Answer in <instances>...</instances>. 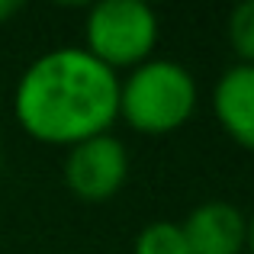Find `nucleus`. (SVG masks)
Wrapping results in <instances>:
<instances>
[{
    "label": "nucleus",
    "instance_id": "f257e3e1",
    "mask_svg": "<svg viewBox=\"0 0 254 254\" xmlns=\"http://www.w3.org/2000/svg\"><path fill=\"white\" fill-rule=\"evenodd\" d=\"M13 116L29 138L68 148L113 129L119 119V74L84 45H55L19 74Z\"/></svg>",
    "mask_w": 254,
    "mask_h": 254
},
{
    "label": "nucleus",
    "instance_id": "f03ea898",
    "mask_svg": "<svg viewBox=\"0 0 254 254\" xmlns=\"http://www.w3.org/2000/svg\"><path fill=\"white\" fill-rule=\"evenodd\" d=\"M199 103L196 77L174 58H148L119 77V119L142 135H171Z\"/></svg>",
    "mask_w": 254,
    "mask_h": 254
},
{
    "label": "nucleus",
    "instance_id": "7ed1b4c3",
    "mask_svg": "<svg viewBox=\"0 0 254 254\" xmlns=\"http://www.w3.org/2000/svg\"><path fill=\"white\" fill-rule=\"evenodd\" d=\"M161 19L142 0H100L84 16V49L110 71H132L155 58Z\"/></svg>",
    "mask_w": 254,
    "mask_h": 254
},
{
    "label": "nucleus",
    "instance_id": "20e7f679",
    "mask_svg": "<svg viewBox=\"0 0 254 254\" xmlns=\"http://www.w3.org/2000/svg\"><path fill=\"white\" fill-rule=\"evenodd\" d=\"M64 187L84 203H103L123 190L129 177V148L119 135L100 132L64 148Z\"/></svg>",
    "mask_w": 254,
    "mask_h": 254
},
{
    "label": "nucleus",
    "instance_id": "39448f33",
    "mask_svg": "<svg viewBox=\"0 0 254 254\" xmlns=\"http://www.w3.org/2000/svg\"><path fill=\"white\" fill-rule=\"evenodd\" d=\"M190 254H245L248 216L229 199H206L180 222Z\"/></svg>",
    "mask_w": 254,
    "mask_h": 254
},
{
    "label": "nucleus",
    "instance_id": "423d86ee",
    "mask_svg": "<svg viewBox=\"0 0 254 254\" xmlns=\"http://www.w3.org/2000/svg\"><path fill=\"white\" fill-rule=\"evenodd\" d=\"M209 106L225 135L254 151V64H229L212 84Z\"/></svg>",
    "mask_w": 254,
    "mask_h": 254
},
{
    "label": "nucleus",
    "instance_id": "0eeeda50",
    "mask_svg": "<svg viewBox=\"0 0 254 254\" xmlns=\"http://www.w3.org/2000/svg\"><path fill=\"white\" fill-rule=\"evenodd\" d=\"M132 254H190V251H187V238H184L180 222L155 219V222L138 229Z\"/></svg>",
    "mask_w": 254,
    "mask_h": 254
},
{
    "label": "nucleus",
    "instance_id": "6e6552de",
    "mask_svg": "<svg viewBox=\"0 0 254 254\" xmlns=\"http://www.w3.org/2000/svg\"><path fill=\"white\" fill-rule=\"evenodd\" d=\"M225 36L238 64H254V0H242L232 6L225 19Z\"/></svg>",
    "mask_w": 254,
    "mask_h": 254
},
{
    "label": "nucleus",
    "instance_id": "1a4fd4ad",
    "mask_svg": "<svg viewBox=\"0 0 254 254\" xmlns=\"http://www.w3.org/2000/svg\"><path fill=\"white\" fill-rule=\"evenodd\" d=\"M19 10H23V3H19V0H0V26L10 23Z\"/></svg>",
    "mask_w": 254,
    "mask_h": 254
},
{
    "label": "nucleus",
    "instance_id": "9d476101",
    "mask_svg": "<svg viewBox=\"0 0 254 254\" xmlns=\"http://www.w3.org/2000/svg\"><path fill=\"white\" fill-rule=\"evenodd\" d=\"M245 251L254 254V212L248 216V238H245Z\"/></svg>",
    "mask_w": 254,
    "mask_h": 254
},
{
    "label": "nucleus",
    "instance_id": "9b49d317",
    "mask_svg": "<svg viewBox=\"0 0 254 254\" xmlns=\"http://www.w3.org/2000/svg\"><path fill=\"white\" fill-rule=\"evenodd\" d=\"M0 168H3V155H0Z\"/></svg>",
    "mask_w": 254,
    "mask_h": 254
}]
</instances>
